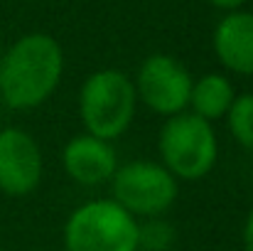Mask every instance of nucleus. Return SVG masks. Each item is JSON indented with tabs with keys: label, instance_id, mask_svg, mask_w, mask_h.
Segmentation results:
<instances>
[{
	"label": "nucleus",
	"instance_id": "nucleus-5",
	"mask_svg": "<svg viewBox=\"0 0 253 251\" xmlns=\"http://www.w3.org/2000/svg\"><path fill=\"white\" fill-rule=\"evenodd\" d=\"M113 200L133 217H158L177 200V177L163 163L133 160L121 165L113 177Z\"/></svg>",
	"mask_w": 253,
	"mask_h": 251
},
{
	"label": "nucleus",
	"instance_id": "nucleus-10",
	"mask_svg": "<svg viewBox=\"0 0 253 251\" xmlns=\"http://www.w3.org/2000/svg\"><path fill=\"white\" fill-rule=\"evenodd\" d=\"M236 94H234V84L229 82V77L224 74H204L202 79L192 82V94H189V106L192 113L204 118V121H216L221 116H226L229 106L234 103Z\"/></svg>",
	"mask_w": 253,
	"mask_h": 251
},
{
	"label": "nucleus",
	"instance_id": "nucleus-12",
	"mask_svg": "<svg viewBox=\"0 0 253 251\" xmlns=\"http://www.w3.org/2000/svg\"><path fill=\"white\" fill-rule=\"evenodd\" d=\"M244 251H253V209L249 212L244 224Z\"/></svg>",
	"mask_w": 253,
	"mask_h": 251
},
{
	"label": "nucleus",
	"instance_id": "nucleus-1",
	"mask_svg": "<svg viewBox=\"0 0 253 251\" xmlns=\"http://www.w3.org/2000/svg\"><path fill=\"white\" fill-rule=\"evenodd\" d=\"M64 52L44 32L20 37L0 59V96L10 108L44 103L62 82Z\"/></svg>",
	"mask_w": 253,
	"mask_h": 251
},
{
	"label": "nucleus",
	"instance_id": "nucleus-3",
	"mask_svg": "<svg viewBox=\"0 0 253 251\" xmlns=\"http://www.w3.org/2000/svg\"><path fill=\"white\" fill-rule=\"evenodd\" d=\"M135 84L118 69L91 74L79 91V113L86 133L113 141L121 138L135 116Z\"/></svg>",
	"mask_w": 253,
	"mask_h": 251
},
{
	"label": "nucleus",
	"instance_id": "nucleus-9",
	"mask_svg": "<svg viewBox=\"0 0 253 251\" xmlns=\"http://www.w3.org/2000/svg\"><path fill=\"white\" fill-rule=\"evenodd\" d=\"M214 52L231 74L253 77V12L231 10L214 30Z\"/></svg>",
	"mask_w": 253,
	"mask_h": 251
},
{
	"label": "nucleus",
	"instance_id": "nucleus-8",
	"mask_svg": "<svg viewBox=\"0 0 253 251\" xmlns=\"http://www.w3.org/2000/svg\"><path fill=\"white\" fill-rule=\"evenodd\" d=\"M62 165L67 175L86 187H96L103 182H111L113 172L118 170L116 151L111 141L96 138V136H77L64 146Z\"/></svg>",
	"mask_w": 253,
	"mask_h": 251
},
{
	"label": "nucleus",
	"instance_id": "nucleus-7",
	"mask_svg": "<svg viewBox=\"0 0 253 251\" xmlns=\"http://www.w3.org/2000/svg\"><path fill=\"white\" fill-rule=\"evenodd\" d=\"M42 180V151L22 128L0 131V190L10 197H25Z\"/></svg>",
	"mask_w": 253,
	"mask_h": 251
},
{
	"label": "nucleus",
	"instance_id": "nucleus-11",
	"mask_svg": "<svg viewBox=\"0 0 253 251\" xmlns=\"http://www.w3.org/2000/svg\"><path fill=\"white\" fill-rule=\"evenodd\" d=\"M226 126L239 146L253 151V94H241L234 99L226 111Z\"/></svg>",
	"mask_w": 253,
	"mask_h": 251
},
{
	"label": "nucleus",
	"instance_id": "nucleus-6",
	"mask_svg": "<svg viewBox=\"0 0 253 251\" xmlns=\"http://www.w3.org/2000/svg\"><path fill=\"white\" fill-rule=\"evenodd\" d=\"M138 99L160 116H174L187 111L189 94H192V77L182 62L169 54H153L140 64L135 79Z\"/></svg>",
	"mask_w": 253,
	"mask_h": 251
},
{
	"label": "nucleus",
	"instance_id": "nucleus-2",
	"mask_svg": "<svg viewBox=\"0 0 253 251\" xmlns=\"http://www.w3.org/2000/svg\"><path fill=\"white\" fill-rule=\"evenodd\" d=\"M140 229L116 200H91L77 207L64 224L67 251H138Z\"/></svg>",
	"mask_w": 253,
	"mask_h": 251
},
{
	"label": "nucleus",
	"instance_id": "nucleus-4",
	"mask_svg": "<svg viewBox=\"0 0 253 251\" xmlns=\"http://www.w3.org/2000/svg\"><path fill=\"white\" fill-rule=\"evenodd\" d=\"M163 165L179 180H202L219 158V141L209 121L194 113H174L165 121L158 138Z\"/></svg>",
	"mask_w": 253,
	"mask_h": 251
},
{
	"label": "nucleus",
	"instance_id": "nucleus-13",
	"mask_svg": "<svg viewBox=\"0 0 253 251\" xmlns=\"http://www.w3.org/2000/svg\"><path fill=\"white\" fill-rule=\"evenodd\" d=\"M211 5H216L219 10H226V12H231V10H241V5L246 2V0H209Z\"/></svg>",
	"mask_w": 253,
	"mask_h": 251
}]
</instances>
